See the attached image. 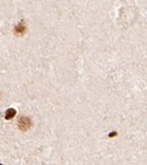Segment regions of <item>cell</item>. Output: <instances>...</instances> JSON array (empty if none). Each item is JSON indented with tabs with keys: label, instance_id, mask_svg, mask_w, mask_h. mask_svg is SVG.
<instances>
[{
	"label": "cell",
	"instance_id": "cell-1",
	"mask_svg": "<svg viewBox=\"0 0 147 165\" xmlns=\"http://www.w3.org/2000/svg\"><path fill=\"white\" fill-rule=\"evenodd\" d=\"M15 115H16V110H14V108H8V110H6V113H5V119L6 120H11Z\"/></svg>",
	"mask_w": 147,
	"mask_h": 165
},
{
	"label": "cell",
	"instance_id": "cell-2",
	"mask_svg": "<svg viewBox=\"0 0 147 165\" xmlns=\"http://www.w3.org/2000/svg\"><path fill=\"white\" fill-rule=\"evenodd\" d=\"M116 135H117V132H110V135H109V136H110V137H112V136H116Z\"/></svg>",
	"mask_w": 147,
	"mask_h": 165
}]
</instances>
